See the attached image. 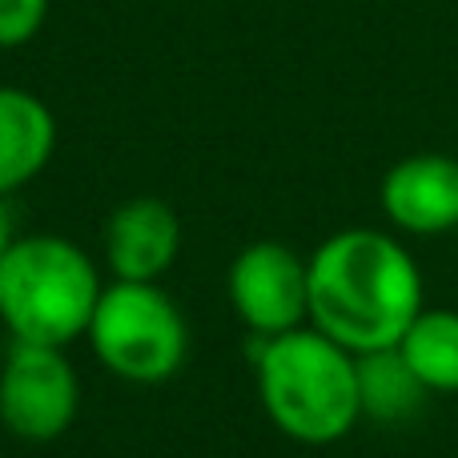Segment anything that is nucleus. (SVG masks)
<instances>
[{
  "label": "nucleus",
  "mask_w": 458,
  "mask_h": 458,
  "mask_svg": "<svg viewBox=\"0 0 458 458\" xmlns=\"http://www.w3.org/2000/svg\"><path fill=\"white\" fill-rule=\"evenodd\" d=\"M306 261L310 326L350 354L398 346L427 306L419 261L386 229H338Z\"/></svg>",
  "instance_id": "f257e3e1"
},
{
  "label": "nucleus",
  "mask_w": 458,
  "mask_h": 458,
  "mask_svg": "<svg viewBox=\"0 0 458 458\" xmlns=\"http://www.w3.org/2000/svg\"><path fill=\"white\" fill-rule=\"evenodd\" d=\"M253 382L261 411L290 443L330 446L362 422L358 354H350L314 326L258 338Z\"/></svg>",
  "instance_id": "f03ea898"
},
{
  "label": "nucleus",
  "mask_w": 458,
  "mask_h": 458,
  "mask_svg": "<svg viewBox=\"0 0 458 458\" xmlns=\"http://www.w3.org/2000/svg\"><path fill=\"white\" fill-rule=\"evenodd\" d=\"M101 290L93 258L69 237H16L0 258V322L13 342L64 350L85 338Z\"/></svg>",
  "instance_id": "7ed1b4c3"
},
{
  "label": "nucleus",
  "mask_w": 458,
  "mask_h": 458,
  "mask_svg": "<svg viewBox=\"0 0 458 458\" xmlns=\"http://www.w3.org/2000/svg\"><path fill=\"white\" fill-rule=\"evenodd\" d=\"M85 338L113 378L157 386L182 374L190 358V326L161 282H113L101 290Z\"/></svg>",
  "instance_id": "20e7f679"
},
{
  "label": "nucleus",
  "mask_w": 458,
  "mask_h": 458,
  "mask_svg": "<svg viewBox=\"0 0 458 458\" xmlns=\"http://www.w3.org/2000/svg\"><path fill=\"white\" fill-rule=\"evenodd\" d=\"M81 411V378L61 346L13 342L0 366V422L24 443H56Z\"/></svg>",
  "instance_id": "39448f33"
},
{
  "label": "nucleus",
  "mask_w": 458,
  "mask_h": 458,
  "mask_svg": "<svg viewBox=\"0 0 458 458\" xmlns=\"http://www.w3.org/2000/svg\"><path fill=\"white\" fill-rule=\"evenodd\" d=\"M229 306L253 338L310 326V261L282 242H253L229 261Z\"/></svg>",
  "instance_id": "423d86ee"
},
{
  "label": "nucleus",
  "mask_w": 458,
  "mask_h": 458,
  "mask_svg": "<svg viewBox=\"0 0 458 458\" xmlns=\"http://www.w3.org/2000/svg\"><path fill=\"white\" fill-rule=\"evenodd\" d=\"M386 222L398 233L438 237L458 229V157L451 153H411L394 161L378 185Z\"/></svg>",
  "instance_id": "0eeeda50"
},
{
  "label": "nucleus",
  "mask_w": 458,
  "mask_h": 458,
  "mask_svg": "<svg viewBox=\"0 0 458 458\" xmlns=\"http://www.w3.org/2000/svg\"><path fill=\"white\" fill-rule=\"evenodd\" d=\"M182 253V217L161 198H129L105 222V266L113 282H161Z\"/></svg>",
  "instance_id": "6e6552de"
},
{
  "label": "nucleus",
  "mask_w": 458,
  "mask_h": 458,
  "mask_svg": "<svg viewBox=\"0 0 458 458\" xmlns=\"http://www.w3.org/2000/svg\"><path fill=\"white\" fill-rule=\"evenodd\" d=\"M56 149L53 109L37 93L0 85V198L45 174Z\"/></svg>",
  "instance_id": "1a4fd4ad"
},
{
  "label": "nucleus",
  "mask_w": 458,
  "mask_h": 458,
  "mask_svg": "<svg viewBox=\"0 0 458 458\" xmlns=\"http://www.w3.org/2000/svg\"><path fill=\"white\" fill-rule=\"evenodd\" d=\"M427 398H430V390L406 366L398 346L358 354V403H362V419L398 427V422H411L427 406Z\"/></svg>",
  "instance_id": "9d476101"
},
{
  "label": "nucleus",
  "mask_w": 458,
  "mask_h": 458,
  "mask_svg": "<svg viewBox=\"0 0 458 458\" xmlns=\"http://www.w3.org/2000/svg\"><path fill=\"white\" fill-rule=\"evenodd\" d=\"M398 354L430 394H458V310L422 306L398 342Z\"/></svg>",
  "instance_id": "9b49d317"
},
{
  "label": "nucleus",
  "mask_w": 458,
  "mask_h": 458,
  "mask_svg": "<svg viewBox=\"0 0 458 458\" xmlns=\"http://www.w3.org/2000/svg\"><path fill=\"white\" fill-rule=\"evenodd\" d=\"M48 16V0H0V48L29 45Z\"/></svg>",
  "instance_id": "f8f14e48"
},
{
  "label": "nucleus",
  "mask_w": 458,
  "mask_h": 458,
  "mask_svg": "<svg viewBox=\"0 0 458 458\" xmlns=\"http://www.w3.org/2000/svg\"><path fill=\"white\" fill-rule=\"evenodd\" d=\"M16 237H21L16 233V214H13V206H8V198H0V258L13 250Z\"/></svg>",
  "instance_id": "ddd939ff"
}]
</instances>
